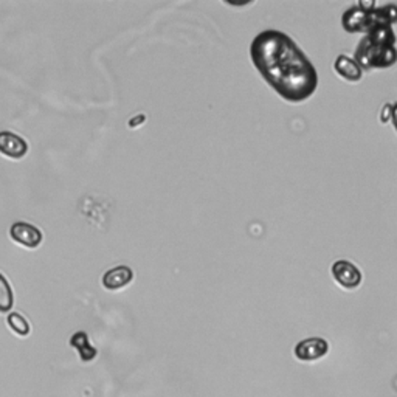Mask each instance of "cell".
I'll use <instances>...</instances> for the list:
<instances>
[{"label":"cell","instance_id":"obj_8","mask_svg":"<svg viewBox=\"0 0 397 397\" xmlns=\"http://www.w3.org/2000/svg\"><path fill=\"white\" fill-rule=\"evenodd\" d=\"M134 280V272L128 265H118L115 269H110L103 276V286L108 290H120L126 287L128 284Z\"/></svg>","mask_w":397,"mask_h":397},{"label":"cell","instance_id":"obj_3","mask_svg":"<svg viewBox=\"0 0 397 397\" xmlns=\"http://www.w3.org/2000/svg\"><path fill=\"white\" fill-rule=\"evenodd\" d=\"M330 274H333L334 281L339 284L340 287L346 290H354L357 289L363 276H361V272L357 265L349 263L346 259H339L335 261L330 267Z\"/></svg>","mask_w":397,"mask_h":397},{"label":"cell","instance_id":"obj_12","mask_svg":"<svg viewBox=\"0 0 397 397\" xmlns=\"http://www.w3.org/2000/svg\"><path fill=\"white\" fill-rule=\"evenodd\" d=\"M389 118L391 120H393V124H394V128H396V130H397V103L396 104H393L389 108Z\"/></svg>","mask_w":397,"mask_h":397},{"label":"cell","instance_id":"obj_7","mask_svg":"<svg viewBox=\"0 0 397 397\" xmlns=\"http://www.w3.org/2000/svg\"><path fill=\"white\" fill-rule=\"evenodd\" d=\"M334 70L340 78L348 82H352V84L360 82L361 78H363V70L360 69V65L355 62L352 58H349L346 55L337 56L334 62Z\"/></svg>","mask_w":397,"mask_h":397},{"label":"cell","instance_id":"obj_2","mask_svg":"<svg viewBox=\"0 0 397 397\" xmlns=\"http://www.w3.org/2000/svg\"><path fill=\"white\" fill-rule=\"evenodd\" d=\"M354 61L360 65L361 70L388 69L397 61L396 51V34L393 25L378 23L365 33L355 50Z\"/></svg>","mask_w":397,"mask_h":397},{"label":"cell","instance_id":"obj_4","mask_svg":"<svg viewBox=\"0 0 397 397\" xmlns=\"http://www.w3.org/2000/svg\"><path fill=\"white\" fill-rule=\"evenodd\" d=\"M10 238L25 248H38L43 244V233H40V230L27 222H16L11 225Z\"/></svg>","mask_w":397,"mask_h":397},{"label":"cell","instance_id":"obj_10","mask_svg":"<svg viewBox=\"0 0 397 397\" xmlns=\"http://www.w3.org/2000/svg\"><path fill=\"white\" fill-rule=\"evenodd\" d=\"M14 304V295L10 282L0 274V312H10Z\"/></svg>","mask_w":397,"mask_h":397},{"label":"cell","instance_id":"obj_1","mask_svg":"<svg viewBox=\"0 0 397 397\" xmlns=\"http://www.w3.org/2000/svg\"><path fill=\"white\" fill-rule=\"evenodd\" d=\"M250 58L263 80L284 101L300 104L318 87V72L295 40L278 29H265L252 40Z\"/></svg>","mask_w":397,"mask_h":397},{"label":"cell","instance_id":"obj_5","mask_svg":"<svg viewBox=\"0 0 397 397\" xmlns=\"http://www.w3.org/2000/svg\"><path fill=\"white\" fill-rule=\"evenodd\" d=\"M329 352V343L320 337H311L300 341L295 346V355L296 359L301 361H315L323 359L326 354Z\"/></svg>","mask_w":397,"mask_h":397},{"label":"cell","instance_id":"obj_9","mask_svg":"<svg viewBox=\"0 0 397 397\" xmlns=\"http://www.w3.org/2000/svg\"><path fill=\"white\" fill-rule=\"evenodd\" d=\"M70 345L78 349L81 359L84 361H91L95 355H97V349L91 346L86 333H76L72 339H70Z\"/></svg>","mask_w":397,"mask_h":397},{"label":"cell","instance_id":"obj_6","mask_svg":"<svg viewBox=\"0 0 397 397\" xmlns=\"http://www.w3.org/2000/svg\"><path fill=\"white\" fill-rule=\"evenodd\" d=\"M28 152V143L19 135H16L13 132H0V154L7 156L10 158L19 160L22 157H25Z\"/></svg>","mask_w":397,"mask_h":397},{"label":"cell","instance_id":"obj_11","mask_svg":"<svg viewBox=\"0 0 397 397\" xmlns=\"http://www.w3.org/2000/svg\"><path fill=\"white\" fill-rule=\"evenodd\" d=\"M8 326L11 328V330H14L17 335L21 337H27L29 334V324L25 318H23L21 313H10L8 315Z\"/></svg>","mask_w":397,"mask_h":397}]
</instances>
